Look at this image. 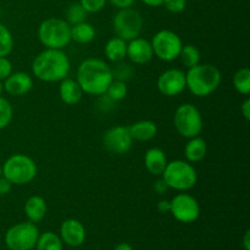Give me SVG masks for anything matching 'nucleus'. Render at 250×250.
Masks as SVG:
<instances>
[{
	"instance_id": "nucleus-42",
	"label": "nucleus",
	"mask_w": 250,
	"mask_h": 250,
	"mask_svg": "<svg viewBox=\"0 0 250 250\" xmlns=\"http://www.w3.org/2000/svg\"><path fill=\"white\" fill-rule=\"evenodd\" d=\"M114 250H133V247H132L129 243H126V242H122V243L117 244V246L115 247Z\"/></svg>"
},
{
	"instance_id": "nucleus-33",
	"label": "nucleus",
	"mask_w": 250,
	"mask_h": 250,
	"mask_svg": "<svg viewBox=\"0 0 250 250\" xmlns=\"http://www.w3.org/2000/svg\"><path fill=\"white\" fill-rule=\"evenodd\" d=\"M163 6L172 14H180L186 10L187 0H164Z\"/></svg>"
},
{
	"instance_id": "nucleus-41",
	"label": "nucleus",
	"mask_w": 250,
	"mask_h": 250,
	"mask_svg": "<svg viewBox=\"0 0 250 250\" xmlns=\"http://www.w3.org/2000/svg\"><path fill=\"white\" fill-rule=\"evenodd\" d=\"M242 244H243L244 250H250V231L249 229H247L246 233H244Z\"/></svg>"
},
{
	"instance_id": "nucleus-43",
	"label": "nucleus",
	"mask_w": 250,
	"mask_h": 250,
	"mask_svg": "<svg viewBox=\"0 0 250 250\" xmlns=\"http://www.w3.org/2000/svg\"><path fill=\"white\" fill-rule=\"evenodd\" d=\"M2 93H4V82L0 81V95H2Z\"/></svg>"
},
{
	"instance_id": "nucleus-1",
	"label": "nucleus",
	"mask_w": 250,
	"mask_h": 250,
	"mask_svg": "<svg viewBox=\"0 0 250 250\" xmlns=\"http://www.w3.org/2000/svg\"><path fill=\"white\" fill-rule=\"evenodd\" d=\"M76 81L81 89L88 95H104L110 83L114 81L111 67L104 60L88 58L80 63L76 72Z\"/></svg>"
},
{
	"instance_id": "nucleus-22",
	"label": "nucleus",
	"mask_w": 250,
	"mask_h": 250,
	"mask_svg": "<svg viewBox=\"0 0 250 250\" xmlns=\"http://www.w3.org/2000/svg\"><path fill=\"white\" fill-rule=\"evenodd\" d=\"M104 54L111 62H120L127 58V42L119 37H112L104 46Z\"/></svg>"
},
{
	"instance_id": "nucleus-12",
	"label": "nucleus",
	"mask_w": 250,
	"mask_h": 250,
	"mask_svg": "<svg viewBox=\"0 0 250 250\" xmlns=\"http://www.w3.org/2000/svg\"><path fill=\"white\" fill-rule=\"evenodd\" d=\"M103 144L107 151L116 155L128 153L133 146L128 126H115L107 129L103 136Z\"/></svg>"
},
{
	"instance_id": "nucleus-23",
	"label": "nucleus",
	"mask_w": 250,
	"mask_h": 250,
	"mask_svg": "<svg viewBox=\"0 0 250 250\" xmlns=\"http://www.w3.org/2000/svg\"><path fill=\"white\" fill-rule=\"evenodd\" d=\"M95 38V28L87 21L71 26V41L78 44H88Z\"/></svg>"
},
{
	"instance_id": "nucleus-38",
	"label": "nucleus",
	"mask_w": 250,
	"mask_h": 250,
	"mask_svg": "<svg viewBox=\"0 0 250 250\" xmlns=\"http://www.w3.org/2000/svg\"><path fill=\"white\" fill-rule=\"evenodd\" d=\"M158 211L161 212V214H168L171 209V203L170 200L167 199H161L159 200L158 203Z\"/></svg>"
},
{
	"instance_id": "nucleus-10",
	"label": "nucleus",
	"mask_w": 250,
	"mask_h": 250,
	"mask_svg": "<svg viewBox=\"0 0 250 250\" xmlns=\"http://www.w3.org/2000/svg\"><path fill=\"white\" fill-rule=\"evenodd\" d=\"M150 43L154 56L165 62L178 59L183 46L181 37L171 29H161L156 32Z\"/></svg>"
},
{
	"instance_id": "nucleus-7",
	"label": "nucleus",
	"mask_w": 250,
	"mask_h": 250,
	"mask_svg": "<svg viewBox=\"0 0 250 250\" xmlns=\"http://www.w3.org/2000/svg\"><path fill=\"white\" fill-rule=\"evenodd\" d=\"M173 125L176 131L183 138L190 139L200 136L203 131V117L199 109L194 105L186 103L176 109L173 115Z\"/></svg>"
},
{
	"instance_id": "nucleus-30",
	"label": "nucleus",
	"mask_w": 250,
	"mask_h": 250,
	"mask_svg": "<svg viewBox=\"0 0 250 250\" xmlns=\"http://www.w3.org/2000/svg\"><path fill=\"white\" fill-rule=\"evenodd\" d=\"M14 116V109L9 100L0 95V131L6 128Z\"/></svg>"
},
{
	"instance_id": "nucleus-36",
	"label": "nucleus",
	"mask_w": 250,
	"mask_h": 250,
	"mask_svg": "<svg viewBox=\"0 0 250 250\" xmlns=\"http://www.w3.org/2000/svg\"><path fill=\"white\" fill-rule=\"evenodd\" d=\"M153 189L155 190V193H158V194H164V193L167 192L170 188L167 187V185H166L165 181H164L163 178H159V180L154 183Z\"/></svg>"
},
{
	"instance_id": "nucleus-20",
	"label": "nucleus",
	"mask_w": 250,
	"mask_h": 250,
	"mask_svg": "<svg viewBox=\"0 0 250 250\" xmlns=\"http://www.w3.org/2000/svg\"><path fill=\"white\" fill-rule=\"evenodd\" d=\"M129 133L133 141L149 142L158 134V126L150 120H141L128 126Z\"/></svg>"
},
{
	"instance_id": "nucleus-18",
	"label": "nucleus",
	"mask_w": 250,
	"mask_h": 250,
	"mask_svg": "<svg viewBox=\"0 0 250 250\" xmlns=\"http://www.w3.org/2000/svg\"><path fill=\"white\" fill-rule=\"evenodd\" d=\"M59 95H60V99L62 100V103H65L66 105H76L82 99L83 90L81 89L77 81L66 77L65 80L60 81Z\"/></svg>"
},
{
	"instance_id": "nucleus-32",
	"label": "nucleus",
	"mask_w": 250,
	"mask_h": 250,
	"mask_svg": "<svg viewBox=\"0 0 250 250\" xmlns=\"http://www.w3.org/2000/svg\"><path fill=\"white\" fill-rule=\"evenodd\" d=\"M78 2L88 14H97L104 9L107 0H80Z\"/></svg>"
},
{
	"instance_id": "nucleus-14",
	"label": "nucleus",
	"mask_w": 250,
	"mask_h": 250,
	"mask_svg": "<svg viewBox=\"0 0 250 250\" xmlns=\"http://www.w3.org/2000/svg\"><path fill=\"white\" fill-rule=\"evenodd\" d=\"M60 238L68 247H80L85 241V229L81 221L67 219L60 226Z\"/></svg>"
},
{
	"instance_id": "nucleus-27",
	"label": "nucleus",
	"mask_w": 250,
	"mask_h": 250,
	"mask_svg": "<svg viewBox=\"0 0 250 250\" xmlns=\"http://www.w3.org/2000/svg\"><path fill=\"white\" fill-rule=\"evenodd\" d=\"M88 12L82 7L80 2H73L68 6L67 11H66V20L70 26H75L77 23H82V22L87 21Z\"/></svg>"
},
{
	"instance_id": "nucleus-25",
	"label": "nucleus",
	"mask_w": 250,
	"mask_h": 250,
	"mask_svg": "<svg viewBox=\"0 0 250 250\" xmlns=\"http://www.w3.org/2000/svg\"><path fill=\"white\" fill-rule=\"evenodd\" d=\"M178 59L185 67L192 68L197 66L198 63H200V51L197 46L187 44V45L182 46Z\"/></svg>"
},
{
	"instance_id": "nucleus-21",
	"label": "nucleus",
	"mask_w": 250,
	"mask_h": 250,
	"mask_svg": "<svg viewBox=\"0 0 250 250\" xmlns=\"http://www.w3.org/2000/svg\"><path fill=\"white\" fill-rule=\"evenodd\" d=\"M207 153L208 146L204 138L197 136L188 139L187 144L185 146V156L188 163H199V161H202L207 156Z\"/></svg>"
},
{
	"instance_id": "nucleus-26",
	"label": "nucleus",
	"mask_w": 250,
	"mask_h": 250,
	"mask_svg": "<svg viewBox=\"0 0 250 250\" xmlns=\"http://www.w3.org/2000/svg\"><path fill=\"white\" fill-rule=\"evenodd\" d=\"M234 89L239 94L248 95L250 93V70L248 67H242L233 76Z\"/></svg>"
},
{
	"instance_id": "nucleus-28",
	"label": "nucleus",
	"mask_w": 250,
	"mask_h": 250,
	"mask_svg": "<svg viewBox=\"0 0 250 250\" xmlns=\"http://www.w3.org/2000/svg\"><path fill=\"white\" fill-rule=\"evenodd\" d=\"M127 94H128V88H127L126 83L124 81L114 80L110 83L109 88L104 95H106L112 102H120V100L125 99Z\"/></svg>"
},
{
	"instance_id": "nucleus-8",
	"label": "nucleus",
	"mask_w": 250,
	"mask_h": 250,
	"mask_svg": "<svg viewBox=\"0 0 250 250\" xmlns=\"http://www.w3.org/2000/svg\"><path fill=\"white\" fill-rule=\"evenodd\" d=\"M112 28L116 37L129 42L141 36L143 31V17L139 11L132 7L119 9L112 17Z\"/></svg>"
},
{
	"instance_id": "nucleus-11",
	"label": "nucleus",
	"mask_w": 250,
	"mask_h": 250,
	"mask_svg": "<svg viewBox=\"0 0 250 250\" xmlns=\"http://www.w3.org/2000/svg\"><path fill=\"white\" fill-rule=\"evenodd\" d=\"M171 203L170 214L182 224H193L200 216V205L193 195L181 192L175 195Z\"/></svg>"
},
{
	"instance_id": "nucleus-4",
	"label": "nucleus",
	"mask_w": 250,
	"mask_h": 250,
	"mask_svg": "<svg viewBox=\"0 0 250 250\" xmlns=\"http://www.w3.org/2000/svg\"><path fill=\"white\" fill-rule=\"evenodd\" d=\"M168 188L177 192H187L192 189L198 182V173L194 166L187 160L167 161L163 175L160 176Z\"/></svg>"
},
{
	"instance_id": "nucleus-2",
	"label": "nucleus",
	"mask_w": 250,
	"mask_h": 250,
	"mask_svg": "<svg viewBox=\"0 0 250 250\" xmlns=\"http://www.w3.org/2000/svg\"><path fill=\"white\" fill-rule=\"evenodd\" d=\"M70 71V59L63 50L58 49H44L32 62V73L43 82H60L67 77Z\"/></svg>"
},
{
	"instance_id": "nucleus-44",
	"label": "nucleus",
	"mask_w": 250,
	"mask_h": 250,
	"mask_svg": "<svg viewBox=\"0 0 250 250\" xmlns=\"http://www.w3.org/2000/svg\"><path fill=\"white\" fill-rule=\"evenodd\" d=\"M2 176V170H1V166H0V177Z\"/></svg>"
},
{
	"instance_id": "nucleus-9",
	"label": "nucleus",
	"mask_w": 250,
	"mask_h": 250,
	"mask_svg": "<svg viewBox=\"0 0 250 250\" xmlns=\"http://www.w3.org/2000/svg\"><path fill=\"white\" fill-rule=\"evenodd\" d=\"M39 231L31 221L19 222L7 229L5 244L10 250H32L38 241Z\"/></svg>"
},
{
	"instance_id": "nucleus-40",
	"label": "nucleus",
	"mask_w": 250,
	"mask_h": 250,
	"mask_svg": "<svg viewBox=\"0 0 250 250\" xmlns=\"http://www.w3.org/2000/svg\"><path fill=\"white\" fill-rule=\"evenodd\" d=\"M141 1L149 7H159L163 6L164 0H141Z\"/></svg>"
},
{
	"instance_id": "nucleus-5",
	"label": "nucleus",
	"mask_w": 250,
	"mask_h": 250,
	"mask_svg": "<svg viewBox=\"0 0 250 250\" xmlns=\"http://www.w3.org/2000/svg\"><path fill=\"white\" fill-rule=\"evenodd\" d=\"M37 36L45 49L63 50L71 42V26L62 19L49 17L39 24Z\"/></svg>"
},
{
	"instance_id": "nucleus-17",
	"label": "nucleus",
	"mask_w": 250,
	"mask_h": 250,
	"mask_svg": "<svg viewBox=\"0 0 250 250\" xmlns=\"http://www.w3.org/2000/svg\"><path fill=\"white\" fill-rule=\"evenodd\" d=\"M167 165L165 153L159 148H150L144 155V166L150 175L160 177Z\"/></svg>"
},
{
	"instance_id": "nucleus-39",
	"label": "nucleus",
	"mask_w": 250,
	"mask_h": 250,
	"mask_svg": "<svg viewBox=\"0 0 250 250\" xmlns=\"http://www.w3.org/2000/svg\"><path fill=\"white\" fill-rule=\"evenodd\" d=\"M241 112H242V115H243L244 119H246L247 121H249L250 120V99L249 98H247V99L242 103Z\"/></svg>"
},
{
	"instance_id": "nucleus-19",
	"label": "nucleus",
	"mask_w": 250,
	"mask_h": 250,
	"mask_svg": "<svg viewBox=\"0 0 250 250\" xmlns=\"http://www.w3.org/2000/svg\"><path fill=\"white\" fill-rule=\"evenodd\" d=\"M48 212V205L45 199L41 195H32L24 203V214L28 221L38 224L45 217Z\"/></svg>"
},
{
	"instance_id": "nucleus-3",
	"label": "nucleus",
	"mask_w": 250,
	"mask_h": 250,
	"mask_svg": "<svg viewBox=\"0 0 250 250\" xmlns=\"http://www.w3.org/2000/svg\"><path fill=\"white\" fill-rule=\"evenodd\" d=\"M221 71L210 63H198L188 68L186 73V87L195 97L205 98L219 89L221 84Z\"/></svg>"
},
{
	"instance_id": "nucleus-31",
	"label": "nucleus",
	"mask_w": 250,
	"mask_h": 250,
	"mask_svg": "<svg viewBox=\"0 0 250 250\" xmlns=\"http://www.w3.org/2000/svg\"><path fill=\"white\" fill-rule=\"evenodd\" d=\"M116 65L114 67H111L112 71V77L114 80H119V81H126L127 78H129L133 73V70H132L131 66L128 63L124 62V61H120V62H115Z\"/></svg>"
},
{
	"instance_id": "nucleus-37",
	"label": "nucleus",
	"mask_w": 250,
	"mask_h": 250,
	"mask_svg": "<svg viewBox=\"0 0 250 250\" xmlns=\"http://www.w3.org/2000/svg\"><path fill=\"white\" fill-rule=\"evenodd\" d=\"M107 1L111 2L117 9H126V7H132L136 0H107Z\"/></svg>"
},
{
	"instance_id": "nucleus-15",
	"label": "nucleus",
	"mask_w": 250,
	"mask_h": 250,
	"mask_svg": "<svg viewBox=\"0 0 250 250\" xmlns=\"http://www.w3.org/2000/svg\"><path fill=\"white\" fill-rule=\"evenodd\" d=\"M151 43L143 37H137L127 42V58L136 65H146L153 59Z\"/></svg>"
},
{
	"instance_id": "nucleus-29",
	"label": "nucleus",
	"mask_w": 250,
	"mask_h": 250,
	"mask_svg": "<svg viewBox=\"0 0 250 250\" xmlns=\"http://www.w3.org/2000/svg\"><path fill=\"white\" fill-rule=\"evenodd\" d=\"M14 37L10 29L0 23V56H9L14 49Z\"/></svg>"
},
{
	"instance_id": "nucleus-13",
	"label": "nucleus",
	"mask_w": 250,
	"mask_h": 250,
	"mask_svg": "<svg viewBox=\"0 0 250 250\" xmlns=\"http://www.w3.org/2000/svg\"><path fill=\"white\" fill-rule=\"evenodd\" d=\"M158 90L165 97H177L186 89V73L180 68L164 71L156 81Z\"/></svg>"
},
{
	"instance_id": "nucleus-24",
	"label": "nucleus",
	"mask_w": 250,
	"mask_h": 250,
	"mask_svg": "<svg viewBox=\"0 0 250 250\" xmlns=\"http://www.w3.org/2000/svg\"><path fill=\"white\" fill-rule=\"evenodd\" d=\"M34 248L37 250H63V243L60 236L54 232H44L39 234Z\"/></svg>"
},
{
	"instance_id": "nucleus-35",
	"label": "nucleus",
	"mask_w": 250,
	"mask_h": 250,
	"mask_svg": "<svg viewBox=\"0 0 250 250\" xmlns=\"http://www.w3.org/2000/svg\"><path fill=\"white\" fill-rule=\"evenodd\" d=\"M12 186L14 185H12L7 178H5L4 176H1V177H0V195L2 197V195L9 194L12 189Z\"/></svg>"
},
{
	"instance_id": "nucleus-34",
	"label": "nucleus",
	"mask_w": 250,
	"mask_h": 250,
	"mask_svg": "<svg viewBox=\"0 0 250 250\" xmlns=\"http://www.w3.org/2000/svg\"><path fill=\"white\" fill-rule=\"evenodd\" d=\"M12 73V63L7 56H0V81H4Z\"/></svg>"
},
{
	"instance_id": "nucleus-16",
	"label": "nucleus",
	"mask_w": 250,
	"mask_h": 250,
	"mask_svg": "<svg viewBox=\"0 0 250 250\" xmlns=\"http://www.w3.org/2000/svg\"><path fill=\"white\" fill-rule=\"evenodd\" d=\"M4 82V92H6L12 97H22L29 93V90L33 88V78L28 73L22 72H12Z\"/></svg>"
},
{
	"instance_id": "nucleus-6",
	"label": "nucleus",
	"mask_w": 250,
	"mask_h": 250,
	"mask_svg": "<svg viewBox=\"0 0 250 250\" xmlns=\"http://www.w3.org/2000/svg\"><path fill=\"white\" fill-rule=\"evenodd\" d=\"M2 176L12 185L24 186L31 183L37 176V164L24 154H14L5 160L1 166Z\"/></svg>"
}]
</instances>
